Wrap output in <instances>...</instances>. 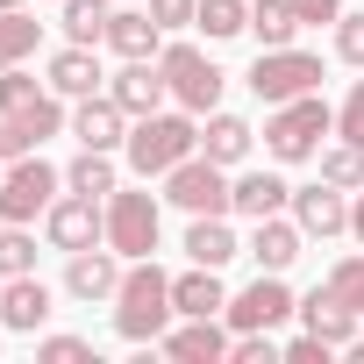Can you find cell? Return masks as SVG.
Listing matches in <instances>:
<instances>
[{
  "label": "cell",
  "mask_w": 364,
  "mask_h": 364,
  "mask_svg": "<svg viewBox=\"0 0 364 364\" xmlns=\"http://www.w3.org/2000/svg\"><path fill=\"white\" fill-rule=\"evenodd\" d=\"M171 314H178V307H171V279H164L150 257H136V264L122 272V293H114V328H122L129 343H150V336H164Z\"/></svg>",
  "instance_id": "1"
},
{
  "label": "cell",
  "mask_w": 364,
  "mask_h": 364,
  "mask_svg": "<svg viewBox=\"0 0 364 364\" xmlns=\"http://www.w3.org/2000/svg\"><path fill=\"white\" fill-rule=\"evenodd\" d=\"M193 150H200V129H193L186 114H164V107H157V114H143V122L129 129V164H136L143 178H164L171 164H186Z\"/></svg>",
  "instance_id": "2"
},
{
  "label": "cell",
  "mask_w": 364,
  "mask_h": 364,
  "mask_svg": "<svg viewBox=\"0 0 364 364\" xmlns=\"http://www.w3.org/2000/svg\"><path fill=\"white\" fill-rule=\"evenodd\" d=\"M336 129V114H328V100L321 93H300V100H279V114L264 122V150L279 157V164H300V157H314L321 150V136Z\"/></svg>",
  "instance_id": "3"
},
{
  "label": "cell",
  "mask_w": 364,
  "mask_h": 364,
  "mask_svg": "<svg viewBox=\"0 0 364 364\" xmlns=\"http://www.w3.org/2000/svg\"><path fill=\"white\" fill-rule=\"evenodd\" d=\"M157 72H164L171 100L186 107V114H215V107H222V72H215L193 43H164V50H157Z\"/></svg>",
  "instance_id": "4"
},
{
  "label": "cell",
  "mask_w": 364,
  "mask_h": 364,
  "mask_svg": "<svg viewBox=\"0 0 364 364\" xmlns=\"http://www.w3.org/2000/svg\"><path fill=\"white\" fill-rule=\"evenodd\" d=\"M58 186H65V171H50L36 150L15 157L8 171H0V222H36V215H50Z\"/></svg>",
  "instance_id": "5"
},
{
  "label": "cell",
  "mask_w": 364,
  "mask_h": 364,
  "mask_svg": "<svg viewBox=\"0 0 364 364\" xmlns=\"http://www.w3.org/2000/svg\"><path fill=\"white\" fill-rule=\"evenodd\" d=\"M321 86V58H307V50H257V65H250V93L257 100H300V93H314Z\"/></svg>",
  "instance_id": "6"
},
{
  "label": "cell",
  "mask_w": 364,
  "mask_h": 364,
  "mask_svg": "<svg viewBox=\"0 0 364 364\" xmlns=\"http://www.w3.org/2000/svg\"><path fill=\"white\" fill-rule=\"evenodd\" d=\"M164 200L171 208H186V215H229V178H222V164L215 157H186V164H171L164 171Z\"/></svg>",
  "instance_id": "7"
},
{
  "label": "cell",
  "mask_w": 364,
  "mask_h": 364,
  "mask_svg": "<svg viewBox=\"0 0 364 364\" xmlns=\"http://www.w3.org/2000/svg\"><path fill=\"white\" fill-rule=\"evenodd\" d=\"M107 250L129 264L157 250V200L150 193H107Z\"/></svg>",
  "instance_id": "8"
},
{
  "label": "cell",
  "mask_w": 364,
  "mask_h": 364,
  "mask_svg": "<svg viewBox=\"0 0 364 364\" xmlns=\"http://www.w3.org/2000/svg\"><path fill=\"white\" fill-rule=\"evenodd\" d=\"M286 314H300V300L279 286V272H257V279L229 300V328H236V336H250V328H279Z\"/></svg>",
  "instance_id": "9"
},
{
  "label": "cell",
  "mask_w": 364,
  "mask_h": 364,
  "mask_svg": "<svg viewBox=\"0 0 364 364\" xmlns=\"http://www.w3.org/2000/svg\"><path fill=\"white\" fill-rule=\"evenodd\" d=\"M50 243H58V250H93V243H107V208L86 200V193L50 200Z\"/></svg>",
  "instance_id": "10"
},
{
  "label": "cell",
  "mask_w": 364,
  "mask_h": 364,
  "mask_svg": "<svg viewBox=\"0 0 364 364\" xmlns=\"http://www.w3.org/2000/svg\"><path fill=\"white\" fill-rule=\"evenodd\" d=\"M107 93H114V107H122L129 122H143V114H157V107H164V93H171V86H164V72H157L150 58H129V65L114 72V86H107Z\"/></svg>",
  "instance_id": "11"
},
{
  "label": "cell",
  "mask_w": 364,
  "mask_h": 364,
  "mask_svg": "<svg viewBox=\"0 0 364 364\" xmlns=\"http://www.w3.org/2000/svg\"><path fill=\"white\" fill-rule=\"evenodd\" d=\"M72 136H79V150H122L129 143V114L114 107V93H86L79 114H72Z\"/></svg>",
  "instance_id": "12"
},
{
  "label": "cell",
  "mask_w": 364,
  "mask_h": 364,
  "mask_svg": "<svg viewBox=\"0 0 364 364\" xmlns=\"http://www.w3.org/2000/svg\"><path fill=\"white\" fill-rule=\"evenodd\" d=\"M43 321H50V286H43L36 272H22V279H8V286H0V328L36 336Z\"/></svg>",
  "instance_id": "13"
},
{
  "label": "cell",
  "mask_w": 364,
  "mask_h": 364,
  "mask_svg": "<svg viewBox=\"0 0 364 364\" xmlns=\"http://www.w3.org/2000/svg\"><path fill=\"white\" fill-rule=\"evenodd\" d=\"M293 222H300V236H343L350 229V200H343V186H300L293 193Z\"/></svg>",
  "instance_id": "14"
},
{
  "label": "cell",
  "mask_w": 364,
  "mask_h": 364,
  "mask_svg": "<svg viewBox=\"0 0 364 364\" xmlns=\"http://www.w3.org/2000/svg\"><path fill=\"white\" fill-rule=\"evenodd\" d=\"M65 293L72 300H114L122 293V264H114V250H72V272H65Z\"/></svg>",
  "instance_id": "15"
},
{
  "label": "cell",
  "mask_w": 364,
  "mask_h": 364,
  "mask_svg": "<svg viewBox=\"0 0 364 364\" xmlns=\"http://www.w3.org/2000/svg\"><path fill=\"white\" fill-rule=\"evenodd\" d=\"M300 321H307V328H314L321 343H336V350H343V343L357 336V321H364V314H357V307H350V300H343L336 286H314V293L300 300Z\"/></svg>",
  "instance_id": "16"
},
{
  "label": "cell",
  "mask_w": 364,
  "mask_h": 364,
  "mask_svg": "<svg viewBox=\"0 0 364 364\" xmlns=\"http://www.w3.org/2000/svg\"><path fill=\"white\" fill-rule=\"evenodd\" d=\"M171 307L186 314V321H208V314H229V293H222L215 264H193L186 279H171Z\"/></svg>",
  "instance_id": "17"
},
{
  "label": "cell",
  "mask_w": 364,
  "mask_h": 364,
  "mask_svg": "<svg viewBox=\"0 0 364 364\" xmlns=\"http://www.w3.org/2000/svg\"><path fill=\"white\" fill-rule=\"evenodd\" d=\"M286 200H293V186H286L279 171H243L236 186H229V208H236V215H250V222H264V215H279Z\"/></svg>",
  "instance_id": "18"
},
{
  "label": "cell",
  "mask_w": 364,
  "mask_h": 364,
  "mask_svg": "<svg viewBox=\"0 0 364 364\" xmlns=\"http://www.w3.org/2000/svg\"><path fill=\"white\" fill-rule=\"evenodd\" d=\"M164 350H171L178 364H222V357H229V336H222V321L208 314V321L171 328V336H164Z\"/></svg>",
  "instance_id": "19"
},
{
  "label": "cell",
  "mask_w": 364,
  "mask_h": 364,
  "mask_svg": "<svg viewBox=\"0 0 364 364\" xmlns=\"http://www.w3.org/2000/svg\"><path fill=\"white\" fill-rule=\"evenodd\" d=\"M107 50H122V58H157V50H164L157 15H150V8H143V15H107Z\"/></svg>",
  "instance_id": "20"
},
{
  "label": "cell",
  "mask_w": 364,
  "mask_h": 364,
  "mask_svg": "<svg viewBox=\"0 0 364 364\" xmlns=\"http://www.w3.org/2000/svg\"><path fill=\"white\" fill-rule=\"evenodd\" d=\"M100 79H107V72H100V58H93L86 43H72V50H58V58H50V86H58V93H72V100L100 93Z\"/></svg>",
  "instance_id": "21"
},
{
  "label": "cell",
  "mask_w": 364,
  "mask_h": 364,
  "mask_svg": "<svg viewBox=\"0 0 364 364\" xmlns=\"http://www.w3.org/2000/svg\"><path fill=\"white\" fill-rule=\"evenodd\" d=\"M250 257H257V272H286V264L300 257V222L264 215V222H257V236H250Z\"/></svg>",
  "instance_id": "22"
},
{
  "label": "cell",
  "mask_w": 364,
  "mask_h": 364,
  "mask_svg": "<svg viewBox=\"0 0 364 364\" xmlns=\"http://www.w3.org/2000/svg\"><path fill=\"white\" fill-rule=\"evenodd\" d=\"M186 257L222 272V264L236 257V236H229V222H222V215H193V229H186Z\"/></svg>",
  "instance_id": "23"
},
{
  "label": "cell",
  "mask_w": 364,
  "mask_h": 364,
  "mask_svg": "<svg viewBox=\"0 0 364 364\" xmlns=\"http://www.w3.org/2000/svg\"><path fill=\"white\" fill-rule=\"evenodd\" d=\"M200 157H215V164L250 157V122H243V114H215V122H208V136H200Z\"/></svg>",
  "instance_id": "24"
},
{
  "label": "cell",
  "mask_w": 364,
  "mask_h": 364,
  "mask_svg": "<svg viewBox=\"0 0 364 364\" xmlns=\"http://www.w3.org/2000/svg\"><path fill=\"white\" fill-rule=\"evenodd\" d=\"M293 29H300L293 0H257V8H250V36H257L264 50H286V43H293Z\"/></svg>",
  "instance_id": "25"
},
{
  "label": "cell",
  "mask_w": 364,
  "mask_h": 364,
  "mask_svg": "<svg viewBox=\"0 0 364 364\" xmlns=\"http://www.w3.org/2000/svg\"><path fill=\"white\" fill-rule=\"evenodd\" d=\"M36 36H43V22H29L22 8H0V72L22 65V58L36 50Z\"/></svg>",
  "instance_id": "26"
},
{
  "label": "cell",
  "mask_w": 364,
  "mask_h": 364,
  "mask_svg": "<svg viewBox=\"0 0 364 364\" xmlns=\"http://www.w3.org/2000/svg\"><path fill=\"white\" fill-rule=\"evenodd\" d=\"M65 186H72V193H86V200L114 193V164H107V150H79V164L65 171Z\"/></svg>",
  "instance_id": "27"
},
{
  "label": "cell",
  "mask_w": 364,
  "mask_h": 364,
  "mask_svg": "<svg viewBox=\"0 0 364 364\" xmlns=\"http://www.w3.org/2000/svg\"><path fill=\"white\" fill-rule=\"evenodd\" d=\"M65 36L72 43H107V0H65Z\"/></svg>",
  "instance_id": "28"
},
{
  "label": "cell",
  "mask_w": 364,
  "mask_h": 364,
  "mask_svg": "<svg viewBox=\"0 0 364 364\" xmlns=\"http://www.w3.org/2000/svg\"><path fill=\"white\" fill-rule=\"evenodd\" d=\"M193 22L222 43V36H243V29H250V8H243V0H200V15H193Z\"/></svg>",
  "instance_id": "29"
},
{
  "label": "cell",
  "mask_w": 364,
  "mask_h": 364,
  "mask_svg": "<svg viewBox=\"0 0 364 364\" xmlns=\"http://www.w3.org/2000/svg\"><path fill=\"white\" fill-rule=\"evenodd\" d=\"M321 178H328V186H364V143L321 150Z\"/></svg>",
  "instance_id": "30"
},
{
  "label": "cell",
  "mask_w": 364,
  "mask_h": 364,
  "mask_svg": "<svg viewBox=\"0 0 364 364\" xmlns=\"http://www.w3.org/2000/svg\"><path fill=\"white\" fill-rule=\"evenodd\" d=\"M22 272H36V243L22 236V222H8L0 229V279H22Z\"/></svg>",
  "instance_id": "31"
},
{
  "label": "cell",
  "mask_w": 364,
  "mask_h": 364,
  "mask_svg": "<svg viewBox=\"0 0 364 364\" xmlns=\"http://www.w3.org/2000/svg\"><path fill=\"white\" fill-rule=\"evenodd\" d=\"M36 100H43V86H36L22 65H8V72H0V114H29Z\"/></svg>",
  "instance_id": "32"
},
{
  "label": "cell",
  "mask_w": 364,
  "mask_h": 364,
  "mask_svg": "<svg viewBox=\"0 0 364 364\" xmlns=\"http://www.w3.org/2000/svg\"><path fill=\"white\" fill-rule=\"evenodd\" d=\"M15 122H22V136H29V143H43V136H58V129H65V107L43 93V100H36L29 114H15Z\"/></svg>",
  "instance_id": "33"
},
{
  "label": "cell",
  "mask_w": 364,
  "mask_h": 364,
  "mask_svg": "<svg viewBox=\"0 0 364 364\" xmlns=\"http://www.w3.org/2000/svg\"><path fill=\"white\" fill-rule=\"evenodd\" d=\"M336 136H343V143H364V79L350 86V100H343V114H336Z\"/></svg>",
  "instance_id": "34"
},
{
  "label": "cell",
  "mask_w": 364,
  "mask_h": 364,
  "mask_svg": "<svg viewBox=\"0 0 364 364\" xmlns=\"http://www.w3.org/2000/svg\"><path fill=\"white\" fill-rule=\"evenodd\" d=\"M86 357H93L86 336H50V343H43V364H86Z\"/></svg>",
  "instance_id": "35"
},
{
  "label": "cell",
  "mask_w": 364,
  "mask_h": 364,
  "mask_svg": "<svg viewBox=\"0 0 364 364\" xmlns=\"http://www.w3.org/2000/svg\"><path fill=\"white\" fill-rule=\"evenodd\" d=\"M336 50H343V65H364V15L336 22Z\"/></svg>",
  "instance_id": "36"
},
{
  "label": "cell",
  "mask_w": 364,
  "mask_h": 364,
  "mask_svg": "<svg viewBox=\"0 0 364 364\" xmlns=\"http://www.w3.org/2000/svg\"><path fill=\"white\" fill-rule=\"evenodd\" d=\"M150 15H157V29H186L200 15V0H150Z\"/></svg>",
  "instance_id": "37"
},
{
  "label": "cell",
  "mask_w": 364,
  "mask_h": 364,
  "mask_svg": "<svg viewBox=\"0 0 364 364\" xmlns=\"http://www.w3.org/2000/svg\"><path fill=\"white\" fill-rule=\"evenodd\" d=\"M29 150H36V143L22 136V122H15V114H0V164H15V157H29Z\"/></svg>",
  "instance_id": "38"
},
{
  "label": "cell",
  "mask_w": 364,
  "mask_h": 364,
  "mask_svg": "<svg viewBox=\"0 0 364 364\" xmlns=\"http://www.w3.org/2000/svg\"><path fill=\"white\" fill-rule=\"evenodd\" d=\"M300 29H321V22H343V0H293Z\"/></svg>",
  "instance_id": "39"
},
{
  "label": "cell",
  "mask_w": 364,
  "mask_h": 364,
  "mask_svg": "<svg viewBox=\"0 0 364 364\" xmlns=\"http://www.w3.org/2000/svg\"><path fill=\"white\" fill-rule=\"evenodd\" d=\"M328 350H336V343H321V336L307 328L300 343H286V364H328Z\"/></svg>",
  "instance_id": "40"
},
{
  "label": "cell",
  "mask_w": 364,
  "mask_h": 364,
  "mask_svg": "<svg viewBox=\"0 0 364 364\" xmlns=\"http://www.w3.org/2000/svg\"><path fill=\"white\" fill-rule=\"evenodd\" d=\"M350 229H357V243H364V186H357V208H350Z\"/></svg>",
  "instance_id": "41"
},
{
  "label": "cell",
  "mask_w": 364,
  "mask_h": 364,
  "mask_svg": "<svg viewBox=\"0 0 364 364\" xmlns=\"http://www.w3.org/2000/svg\"><path fill=\"white\" fill-rule=\"evenodd\" d=\"M350 357H357V364H364V336H350Z\"/></svg>",
  "instance_id": "42"
},
{
  "label": "cell",
  "mask_w": 364,
  "mask_h": 364,
  "mask_svg": "<svg viewBox=\"0 0 364 364\" xmlns=\"http://www.w3.org/2000/svg\"><path fill=\"white\" fill-rule=\"evenodd\" d=\"M350 307H357V314H364V286H357V293H350Z\"/></svg>",
  "instance_id": "43"
},
{
  "label": "cell",
  "mask_w": 364,
  "mask_h": 364,
  "mask_svg": "<svg viewBox=\"0 0 364 364\" xmlns=\"http://www.w3.org/2000/svg\"><path fill=\"white\" fill-rule=\"evenodd\" d=\"M0 8H22V0H0Z\"/></svg>",
  "instance_id": "44"
}]
</instances>
